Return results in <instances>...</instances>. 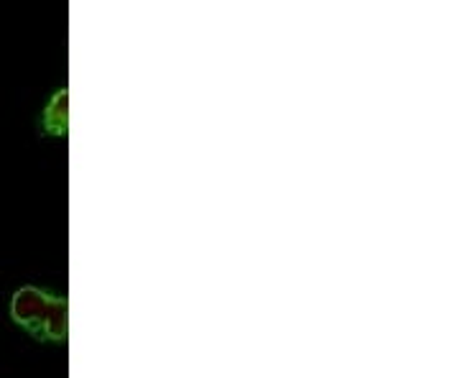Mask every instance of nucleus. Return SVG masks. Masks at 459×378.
<instances>
[{
    "label": "nucleus",
    "instance_id": "nucleus-1",
    "mask_svg": "<svg viewBox=\"0 0 459 378\" xmlns=\"http://www.w3.org/2000/svg\"><path fill=\"white\" fill-rule=\"evenodd\" d=\"M11 317L41 343H65L69 332V304L65 296L49 294L39 286H21L11 296Z\"/></svg>",
    "mask_w": 459,
    "mask_h": 378
},
{
    "label": "nucleus",
    "instance_id": "nucleus-2",
    "mask_svg": "<svg viewBox=\"0 0 459 378\" xmlns=\"http://www.w3.org/2000/svg\"><path fill=\"white\" fill-rule=\"evenodd\" d=\"M66 108H69V92L62 87L51 95L44 113H41V133L44 136H54V138L66 136V128H69V110Z\"/></svg>",
    "mask_w": 459,
    "mask_h": 378
}]
</instances>
